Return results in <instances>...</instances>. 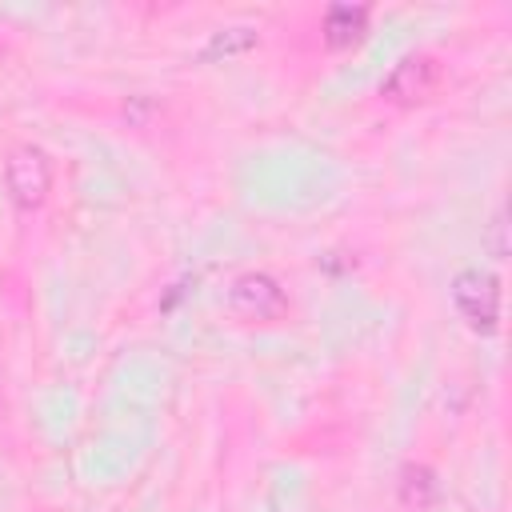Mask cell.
Returning <instances> with one entry per match:
<instances>
[{
    "label": "cell",
    "mask_w": 512,
    "mask_h": 512,
    "mask_svg": "<svg viewBox=\"0 0 512 512\" xmlns=\"http://www.w3.org/2000/svg\"><path fill=\"white\" fill-rule=\"evenodd\" d=\"M452 304L464 324L480 336H492L500 324V280L488 268H464L452 276Z\"/></svg>",
    "instance_id": "1"
},
{
    "label": "cell",
    "mask_w": 512,
    "mask_h": 512,
    "mask_svg": "<svg viewBox=\"0 0 512 512\" xmlns=\"http://www.w3.org/2000/svg\"><path fill=\"white\" fill-rule=\"evenodd\" d=\"M444 84V64L432 52H412L404 60H396V68L388 72V80L380 84V96L388 104H428Z\"/></svg>",
    "instance_id": "2"
},
{
    "label": "cell",
    "mask_w": 512,
    "mask_h": 512,
    "mask_svg": "<svg viewBox=\"0 0 512 512\" xmlns=\"http://www.w3.org/2000/svg\"><path fill=\"white\" fill-rule=\"evenodd\" d=\"M4 184H8V196L16 200V208L32 212L48 200L52 192V160L44 148L36 144H20L8 152L4 160Z\"/></svg>",
    "instance_id": "3"
},
{
    "label": "cell",
    "mask_w": 512,
    "mask_h": 512,
    "mask_svg": "<svg viewBox=\"0 0 512 512\" xmlns=\"http://www.w3.org/2000/svg\"><path fill=\"white\" fill-rule=\"evenodd\" d=\"M228 308L248 324H272L288 316V296L268 272H244L228 288Z\"/></svg>",
    "instance_id": "4"
},
{
    "label": "cell",
    "mask_w": 512,
    "mask_h": 512,
    "mask_svg": "<svg viewBox=\"0 0 512 512\" xmlns=\"http://www.w3.org/2000/svg\"><path fill=\"white\" fill-rule=\"evenodd\" d=\"M368 36V8L364 4H332L324 12V44L332 52L356 48Z\"/></svg>",
    "instance_id": "5"
},
{
    "label": "cell",
    "mask_w": 512,
    "mask_h": 512,
    "mask_svg": "<svg viewBox=\"0 0 512 512\" xmlns=\"http://www.w3.org/2000/svg\"><path fill=\"white\" fill-rule=\"evenodd\" d=\"M400 500H404V508L424 512L436 500V472L424 468V464H408L400 472Z\"/></svg>",
    "instance_id": "6"
},
{
    "label": "cell",
    "mask_w": 512,
    "mask_h": 512,
    "mask_svg": "<svg viewBox=\"0 0 512 512\" xmlns=\"http://www.w3.org/2000/svg\"><path fill=\"white\" fill-rule=\"evenodd\" d=\"M256 44H260L256 28H220V32H212V36H208V44H204L200 60H220V56H244V52H252Z\"/></svg>",
    "instance_id": "7"
},
{
    "label": "cell",
    "mask_w": 512,
    "mask_h": 512,
    "mask_svg": "<svg viewBox=\"0 0 512 512\" xmlns=\"http://www.w3.org/2000/svg\"><path fill=\"white\" fill-rule=\"evenodd\" d=\"M492 248H496V256L508 252V244H504V212H496V220H492Z\"/></svg>",
    "instance_id": "8"
}]
</instances>
